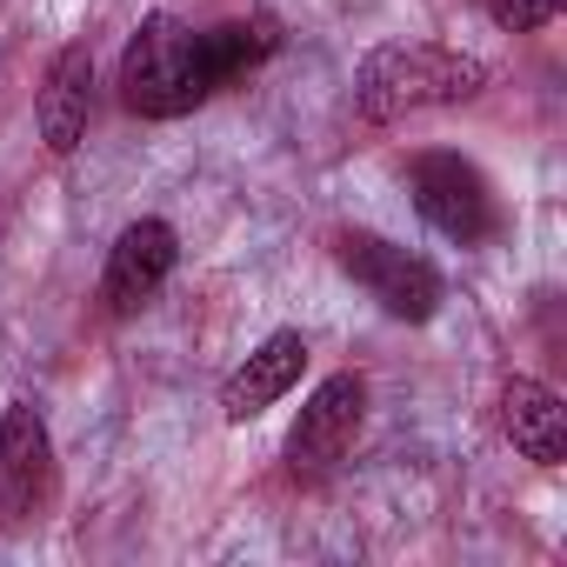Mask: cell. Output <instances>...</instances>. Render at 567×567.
I'll use <instances>...</instances> for the list:
<instances>
[{
  "label": "cell",
  "mask_w": 567,
  "mask_h": 567,
  "mask_svg": "<svg viewBox=\"0 0 567 567\" xmlns=\"http://www.w3.org/2000/svg\"><path fill=\"white\" fill-rule=\"evenodd\" d=\"M481 87H487V61H474L461 48H434V41H388L354 68V114L388 127L421 107L474 101Z\"/></svg>",
  "instance_id": "obj_1"
},
{
  "label": "cell",
  "mask_w": 567,
  "mask_h": 567,
  "mask_svg": "<svg viewBox=\"0 0 567 567\" xmlns=\"http://www.w3.org/2000/svg\"><path fill=\"white\" fill-rule=\"evenodd\" d=\"M214 68H207V41L174 21V14H147L134 28V41L121 48V107L141 121H181L200 101H214Z\"/></svg>",
  "instance_id": "obj_2"
},
{
  "label": "cell",
  "mask_w": 567,
  "mask_h": 567,
  "mask_svg": "<svg viewBox=\"0 0 567 567\" xmlns=\"http://www.w3.org/2000/svg\"><path fill=\"white\" fill-rule=\"evenodd\" d=\"M334 260H341L348 280H361V288L394 321H408V328L434 321V308H441V274L414 247H401L388 234H368V227H348V234H334Z\"/></svg>",
  "instance_id": "obj_3"
},
{
  "label": "cell",
  "mask_w": 567,
  "mask_h": 567,
  "mask_svg": "<svg viewBox=\"0 0 567 567\" xmlns=\"http://www.w3.org/2000/svg\"><path fill=\"white\" fill-rule=\"evenodd\" d=\"M408 174H414V207H421V220H427L434 234H447L454 247H481V240H494L501 214H494L487 174H481L474 161L434 147V154H414Z\"/></svg>",
  "instance_id": "obj_4"
},
{
  "label": "cell",
  "mask_w": 567,
  "mask_h": 567,
  "mask_svg": "<svg viewBox=\"0 0 567 567\" xmlns=\"http://www.w3.org/2000/svg\"><path fill=\"white\" fill-rule=\"evenodd\" d=\"M361 421H368V381H361V374H328V381L308 394L301 421L288 427V474H295V481L328 474V467L354 447Z\"/></svg>",
  "instance_id": "obj_5"
},
{
  "label": "cell",
  "mask_w": 567,
  "mask_h": 567,
  "mask_svg": "<svg viewBox=\"0 0 567 567\" xmlns=\"http://www.w3.org/2000/svg\"><path fill=\"white\" fill-rule=\"evenodd\" d=\"M174 260H181V240H174L167 220H154V214H147V220H127L121 240H114V254H107V274H101L107 315H141V308L167 288Z\"/></svg>",
  "instance_id": "obj_6"
},
{
  "label": "cell",
  "mask_w": 567,
  "mask_h": 567,
  "mask_svg": "<svg viewBox=\"0 0 567 567\" xmlns=\"http://www.w3.org/2000/svg\"><path fill=\"white\" fill-rule=\"evenodd\" d=\"M54 487V441L34 401H8L0 408V514L28 520Z\"/></svg>",
  "instance_id": "obj_7"
},
{
  "label": "cell",
  "mask_w": 567,
  "mask_h": 567,
  "mask_svg": "<svg viewBox=\"0 0 567 567\" xmlns=\"http://www.w3.org/2000/svg\"><path fill=\"white\" fill-rule=\"evenodd\" d=\"M301 374H308V341L295 334V328H280V334H267L234 374H227V388H220V421H234V427H247L254 414H267L274 401H288L295 388H301Z\"/></svg>",
  "instance_id": "obj_8"
},
{
  "label": "cell",
  "mask_w": 567,
  "mask_h": 567,
  "mask_svg": "<svg viewBox=\"0 0 567 567\" xmlns=\"http://www.w3.org/2000/svg\"><path fill=\"white\" fill-rule=\"evenodd\" d=\"M41 141L48 154H74L87 141V121H94V54L87 41H68L54 61H48V81H41Z\"/></svg>",
  "instance_id": "obj_9"
},
{
  "label": "cell",
  "mask_w": 567,
  "mask_h": 567,
  "mask_svg": "<svg viewBox=\"0 0 567 567\" xmlns=\"http://www.w3.org/2000/svg\"><path fill=\"white\" fill-rule=\"evenodd\" d=\"M501 427L514 441V454H527L534 467H560L567 461V408L547 381L534 374H514L501 388Z\"/></svg>",
  "instance_id": "obj_10"
},
{
  "label": "cell",
  "mask_w": 567,
  "mask_h": 567,
  "mask_svg": "<svg viewBox=\"0 0 567 567\" xmlns=\"http://www.w3.org/2000/svg\"><path fill=\"white\" fill-rule=\"evenodd\" d=\"M200 41H207L214 87H234V81H247V74L280 48V28H274L267 14H254V21H227V28H200Z\"/></svg>",
  "instance_id": "obj_11"
},
{
  "label": "cell",
  "mask_w": 567,
  "mask_h": 567,
  "mask_svg": "<svg viewBox=\"0 0 567 567\" xmlns=\"http://www.w3.org/2000/svg\"><path fill=\"white\" fill-rule=\"evenodd\" d=\"M487 14H494V28H507V34H540V28L560 14V0H487Z\"/></svg>",
  "instance_id": "obj_12"
}]
</instances>
